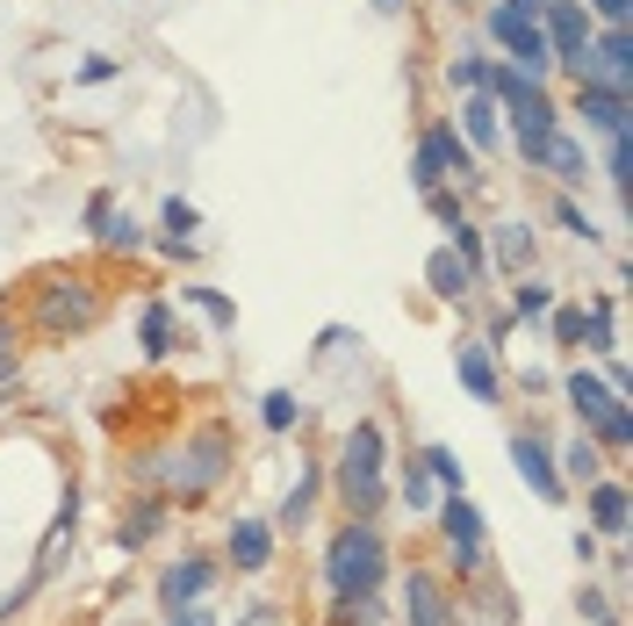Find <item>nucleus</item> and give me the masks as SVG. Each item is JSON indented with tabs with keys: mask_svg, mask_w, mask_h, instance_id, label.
Masks as SVG:
<instances>
[{
	"mask_svg": "<svg viewBox=\"0 0 633 626\" xmlns=\"http://www.w3.org/2000/svg\"><path fill=\"white\" fill-rule=\"evenodd\" d=\"M382 569H389L382 533H374L368 518L339 526V540H331V555H324V584L339 590V598H360V605H368V598H374V584H382Z\"/></svg>",
	"mask_w": 633,
	"mask_h": 626,
	"instance_id": "obj_1",
	"label": "nucleus"
},
{
	"mask_svg": "<svg viewBox=\"0 0 633 626\" xmlns=\"http://www.w3.org/2000/svg\"><path fill=\"white\" fill-rule=\"evenodd\" d=\"M339 490H345V504H353L360 518L382 504V425H374V418H360V425H353V439H345Z\"/></svg>",
	"mask_w": 633,
	"mask_h": 626,
	"instance_id": "obj_2",
	"label": "nucleus"
},
{
	"mask_svg": "<svg viewBox=\"0 0 633 626\" xmlns=\"http://www.w3.org/2000/svg\"><path fill=\"white\" fill-rule=\"evenodd\" d=\"M490 37L511 51V66H519L525 80H540V72L554 66V51H547V37H540V22H533L525 8H511V0H504V8H490Z\"/></svg>",
	"mask_w": 633,
	"mask_h": 626,
	"instance_id": "obj_3",
	"label": "nucleus"
},
{
	"mask_svg": "<svg viewBox=\"0 0 633 626\" xmlns=\"http://www.w3.org/2000/svg\"><path fill=\"white\" fill-rule=\"evenodd\" d=\"M547 22H540V37H547V51H554V66H569V72H583V43L597 37L591 29V8H576V0H547Z\"/></svg>",
	"mask_w": 633,
	"mask_h": 626,
	"instance_id": "obj_4",
	"label": "nucleus"
},
{
	"mask_svg": "<svg viewBox=\"0 0 633 626\" xmlns=\"http://www.w3.org/2000/svg\"><path fill=\"white\" fill-rule=\"evenodd\" d=\"M446 173L469 180V173H475V151L461 145V137L446 130V123H432L425 137H418V166H411V180H418V188H440Z\"/></svg>",
	"mask_w": 633,
	"mask_h": 626,
	"instance_id": "obj_5",
	"label": "nucleus"
},
{
	"mask_svg": "<svg viewBox=\"0 0 633 626\" xmlns=\"http://www.w3.org/2000/svg\"><path fill=\"white\" fill-rule=\"evenodd\" d=\"M511 468H519V483H525V490H533L540 504H562V476H554V454L540 447L533 433L511 439Z\"/></svg>",
	"mask_w": 633,
	"mask_h": 626,
	"instance_id": "obj_6",
	"label": "nucleus"
},
{
	"mask_svg": "<svg viewBox=\"0 0 633 626\" xmlns=\"http://www.w3.org/2000/svg\"><path fill=\"white\" fill-rule=\"evenodd\" d=\"M576 109L591 130L605 137H626V87H605V80H576Z\"/></svg>",
	"mask_w": 633,
	"mask_h": 626,
	"instance_id": "obj_7",
	"label": "nucleus"
},
{
	"mask_svg": "<svg viewBox=\"0 0 633 626\" xmlns=\"http://www.w3.org/2000/svg\"><path fill=\"white\" fill-rule=\"evenodd\" d=\"M454 375L469 381V396H475V404H496V396H504V381H496V354H490V339H461V354H454Z\"/></svg>",
	"mask_w": 633,
	"mask_h": 626,
	"instance_id": "obj_8",
	"label": "nucleus"
},
{
	"mask_svg": "<svg viewBox=\"0 0 633 626\" xmlns=\"http://www.w3.org/2000/svg\"><path fill=\"white\" fill-rule=\"evenodd\" d=\"M425 288H432L440 302H469V296H475V274H469V259H461L454 246H440V252L425 259Z\"/></svg>",
	"mask_w": 633,
	"mask_h": 626,
	"instance_id": "obj_9",
	"label": "nucleus"
},
{
	"mask_svg": "<svg viewBox=\"0 0 633 626\" xmlns=\"http://www.w3.org/2000/svg\"><path fill=\"white\" fill-rule=\"evenodd\" d=\"M440 526H446V540L461 547V569H475V555H482V511H475V497H446V511H440Z\"/></svg>",
	"mask_w": 633,
	"mask_h": 626,
	"instance_id": "obj_10",
	"label": "nucleus"
},
{
	"mask_svg": "<svg viewBox=\"0 0 633 626\" xmlns=\"http://www.w3.org/2000/svg\"><path fill=\"white\" fill-rule=\"evenodd\" d=\"M209 584H217V569H209V562H173V569L159 576V605H165V613H180V605H194Z\"/></svg>",
	"mask_w": 633,
	"mask_h": 626,
	"instance_id": "obj_11",
	"label": "nucleus"
},
{
	"mask_svg": "<svg viewBox=\"0 0 633 626\" xmlns=\"http://www.w3.org/2000/svg\"><path fill=\"white\" fill-rule=\"evenodd\" d=\"M633 526V504L620 483H591V533H605V540H626Z\"/></svg>",
	"mask_w": 633,
	"mask_h": 626,
	"instance_id": "obj_12",
	"label": "nucleus"
},
{
	"mask_svg": "<svg viewBox=\"0 0 633 626\" xmlns=\"http://www.w3.org/2000/svg\"><path fill=\"white\" fill-rule=\"evenodd\" d=\"M231 562L245 576H260L267 562H274V533H267V518H238L231 526Z\"/></svg>",
	"mask_w": 633,
	"mask_h": 626,
	"instance_id": "obj_13",
	"label": "nucleus"
},
{
	"mask_svg": "<svg viewBox=\"0 0 633 626\" xmlns=\"http://www.w3.org/2000/svg\"><path fill=\"white\" fill-rule=\"evenodd\" d=\"M569 404H576L583 425H597V418H612V404H626V396L612 389V381H597L591 368H576V375H569Z\"/></svg>",
	"mask_w": 633,
	"mask_h": 626,
	"instance_id": "obj_14",
	"label": "nucleus"
},
{
	"mask_svg": "<svg viewBox=\"0 0 633 626\" xmlns=\"http://www.w3.org/2000/svg\"><path fill=\"white\" fill-rule=\"evenodd\" d=\"M540 166H547L554 180H569V188H576V180L591 173V159H583V145H576V137H562V130L547 137V151H540Z\"/></svg>",
	"mask_w": 633,
	"mask_h": 626,
	"instance_id": "obj_15",
	"label": "nucleus"
},
{
	"mask_svg": "<svg viewBox=\"0 0 633 626\" xmlns=\"http://www.w3.org/2000/svg\"><path fill=\"white\" fill-rule=\"evenodd\" d=\"M403 613H411V626H446V605H440V590H432V576H411V584H403Z\"/></svg>",
	"mask_w": 633,
	"mask_h": 626,
	"instance_id": "obj_16",
	"label": "nucleus"
},
{
	"mask_svg": "<svg viewBox=\"0 0 633 626\" xmlns=\"http://www.w3.org/2000/svg\"><path fill=\"white\" fill-rule=\"evenodd\" d=\"M87 317H94V296H87L80 281H66V296L43 302V325H87Z\"/></svg>",
	"mask_w": 633,
	"mask_h": 626,
	"instance_id": "obj_17",
	"label": "nucleus"
},
{
	"mask_svg": "<svg viewBox=\"0 0 633 626\" xmlns=\"http://www.w3.org/2000/svg\"><path fill=\"white\" fill-rule=\"evenodd\" d=\"M138 339H144V354H173V310H165V302H144Z\"/></svg>",
	"mask_w": 633,
	"mask_h": 626,
	"instance_id": "obj_18",
	"label": "nucleus"
},
{
	"mask_svg": "<svg viewBox=\"0 0 633 626\" xmlns=\"http://www.w3.org/2000/svg\"><path fill=\"white\" fill-rule=\"evenodd\" d=\"M525 259H533V231H525V223H504V231H496V267L525 274Z\"/></svg>",
	"mask_w": 633,
	"mask_h": 626,
	"instance_id": "obj_19",
	"label": "nucleus"
},
{
	"mask_svg": "<svg viewBox=\"0 0 633 626\" xmlns=\"http://www.w3.org/2000/svg\"><path fill=\"white\" fill-rule=\"evenodd\" d=\"M180 302H194V310H202L217 331H231V325H238V302H231V296H217V288H180Z\"/></svg>",
	"mask_w": 633,
	"mask_h": 626,
	"instance_id": "obj_20",
	"label": "nucleus"
},
{
	"mask_svg": "<svg viewBox=\"0 0 633 626\" xmlns=\"http://www.w3.org/2000/svg\"><path fill=\"white\" fill-rule=\"evenodd\" d=\"M260 418H267V433H289V425L303 418V404H295L289 389H267V396H260Z\"/></svg>",
	"mask_w": 633,
	"mask_h": 626,
	"instance_id": "obj_21",
	"label": "nucleus"
},
{
	"mask_svg": "<svg viewBox=\"0 0 633 626\" xmlns=\"http://www.w3.org/2000/svg\"><path fill=\"white\" fill-rule=\"evenodd\" d=\"M94 238H101V246H115V252H138V246H144V231H138L130 217H115V209L94 223Z\"/></svg>",
	"mask_w": 633,
	"mask_h": 626,
	"instance_id": "obj_22",
	"label": "nucleus"
},
{
	"mask_svg": "<svg viewBox=\"0 0 633 626\" xmlns=\"http://www.w3.org/2000/svg\"><path fill=\"white\" fill-rule=\"evenodd\" d=\"M461 116H469V137H475V145H496V137H504V130H496V101H490V95H469V109H461Z\"/></svg>",
	"mask_w": 633,
	"mask_h": 626,
	"instance_id": "obj_23",
	"label": "nucleus"
},
{
	"mask_svg": "<svg viewBox=\"0 0 633 626\" xmlns=\"http://www.w3.org/2000/svg\"><path fill=\"white\" fill-rule=\"evenodd\" d=\"M511 310H519V317H547L554 310V288L547 281H519V288H511Z\"/></svg>",
	"mask_w": 633,
	"mask_h": 626,
	"instance_id": "obj_24",
	"label": "nucleus"
},
{
	"mask_svg": "<svg viewBox=\"0 0 633 626\" xmlns=\"http://www.w3.org/2000/svg\"><path fill=\"white\" fill-rule=\"evenodd\" d=\"M591 433L605 439V447H633V404H612V418H597Z\"/></svg>",
	"mask_w": 633,
	"mask_h": 626,
	"instance_id": "obj_25",
	"label": "nucleus"
},
{
	"mask_svg": "<svg viewBox=\"0 0 633 626\" xmlns=\"http://www.w3.org/2000/svg\"><path fill=\"white\" fill-rule=\"evenodd\" d=\"M446 231H454V252L469 259V274H482V267H490V252H482V231H469V223H461V217L446 223Z\"/></svg>",
	"mask_w": 633,
	"mask_h": 626,
	"instance_id": "obj_26",
	"label": "nucleus"
},
{
	"mask_svg": "<svg viewBox=\"0 0 633 626\" xmlns=\"http://www.w3.org/2000/svg\"><path fill=\"white\" fill-rule=\"evenodd\" d=\"M418 461H425V476H432V483H446V490H461V461H454L446 447H425Z\"/></svg>",
	"mask_w": 633,
	"mask_h": 626,
	"instance_id": "obj_27",
	"label": "nucleus"
},
{
	"mask_svg": "<svg viewBox=\"0 0 633 626\" xmlns=\"http://www.w3.org/2000/svg\"><path fill=\"white\" fill-rule=\"evenodd\" d=\"M403 497H411V511H425V504H432V476H425V461L403 468Z\"/></svg>",
	"mask_w": 633,
	"mask_h": 626,
	"instance_id": "obj_28",
	"label": "nucleus"
},
{
	"mask_svg": "<svg viewBox=\"0 0 633 626\" xmlns=\"http://www.w3.org/2000/svg\"><path fill=\"white\" fill-rule=\"evenodd\" d=\"M310 497H316V476H303L295 483V497L281 504V526H303V511H310Z\"/></svg>",
	"mask_w": 633,
	"mask_h": 626,
	"instance_id": "obj_29",
	"label": "nucleus"
},
{
	"mask_svg": "<svg viewBox=\"0 0 633 626\" xmlns=\"http://www.w3.org/2000/svg\"><path fill=\"white\" fill-rule=\"evenodd\" d=\"M569 476H583V483L597 476V439H576V447H569Z\"/></svg>",
	"mask_w": 633,
	"mask_h": 626,
	"instance_id": "obj_30",
	"label": "nucleus"
},
{
	"mask_svg": "<svg viewBox=\"0 0 633 626\" xmlns=\"http://www.w3.org/2000/svg\"><path fill=\"white\" fill-rule=\"evenodd\" d=\"M194 223H202V217H194V202H180V195H173V202H165V231H173V238H188Z\"/></svg>",
	"mask_w": 633,
	"mask_h": 626,
	"instance_id": "obj_31",
	"label": "nucleus"
},
{
	"mask_svg": "<svg viewBox=\"0 0 633 626\" xmlns=\"http://www.w3.org/2000/svg\"><path fill=\"white\" fill-rule=\"evenodd\" d=\"M454 87H469V95H482V87H490V66H482V58H461V66H454Z\"/></svg>",
	"mask_w": 633,
	"mask_h": 626,
	"instance_id": "obj_32",
	"label": "nucleus"
},
{
	"mask_svg": "<svg viewBox=\"0 0 633 626\" xmlns=\"http://www.w3.org/2000/svg\"><path fill=\"white\" fill-rule=\"evenodd\" d=\"M554 217H562V231H576V238H583V246H591V238H597V231H591V217H583V209H576V202H554Z\"/></svg>",
	"mask_w": 633,
	"mask_h": 626,
	"instance_id": "obj_33",
	"label": "nucleus"
},
{
	"mask_svg": "<svg viewBox=\"0 0 633 626\" xmlns=\"http://www.w3.org/2000/svg\"><path fill=\"white\" fill-rule=\"evenodd\" d=\"M554 331H562L569 346H583V331H591V317H583V310H554Z\"/></svg>",
	"mask_w": 633,
	"mask_h": 626,
	"instance_id": "obj_34",
	"label": "nucleus"
},
{
	"mask_svg": "<svg viewBox=\"0 0 633 626\" xmlns=\"http://www.w3.org/2000/svg\"><path fill=\"white\" fill-rule=\"evenodd\" d=\"M152 533H159V511H138V518H130V526H123V547H144V540H152Z\"/></svg>",
	"mask_w": 633,
	"mask_h": 626,
	"instance_id": "obj_35",
	"label": "nucleus"
},
{
	"mask_svg": "<svg viewBox=\"0 0 633 626\" xmlns=\"http://www.w3.org/2000/svg\"><path fill=\"white\" fill-rule=\"evenodd\" d=\"M80 80H87V87H101V80H115V58H87V66H80Z\"/></svg>",
	"mask_w": 633,
	"mask_h": 626,
	"instance_id": "obj_36",
	"label": "nucleus"
},
{
	"mask_svg": "<svg viewBox=\"0 0 633 626\" xmlns=\"http://www.w3.org/2000/svg\"><path fill=\"white\" fill-rule=\"evenodd\" d=\"M591 14H597V22H626L633 0H591Z\"/></svg>",
	"mask_w": 633,
	"mask_h": 626,
	"instance_id": "obj_37",
	"label": "nucleus"
},
{
	"mask_svg": "<svg viewBox=\"0 0 633 626\" xmlns=\"http://www.w3.org/2000/svg\"><path fill=\"white\" fill-rule=\"evenodd\" d=\"M173 626H209V613H194V605H180V613H173Z\"/></svg>",
	"mask_w": 633,
	"mask_h": 626,
	"instance_id": "obj_38",
	"label": "nucleus"
},
{
	"mask_svg": "<svg viewBox=\"0 0 633 626\" xmlns=\"http://www.w3.org/2000/svg\"><path fill=\"white\" fill-rule=\"evenodd\" d=\"M0 381H14V354H8V346H0Z\"/></svg>",
	"mask_w": 633,
	"mask_h": 626,
	"instance_id": "obj_39",
	"label": "nucleus"
},
{
	"mask_svg": "<svg viewBox=\"0 0 633 626\" xmlns=\"http://www.w3.org/2000/svg\"><path fill=\"white\" fill-rule=\"evenodd\" d=\"M374 14H403V0H374Z\"/></svg>",
	"mask_w": 633,
	"mask_h": 626,
	"instance_id": "obj_40",
	"label": "nucleus"
}]
</instances>
